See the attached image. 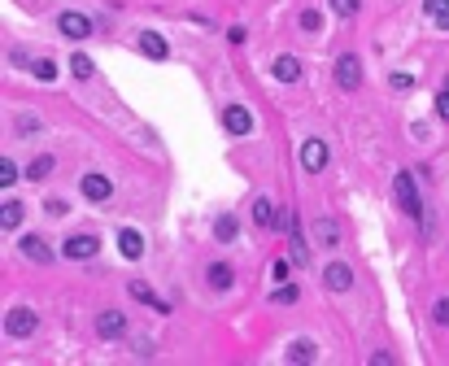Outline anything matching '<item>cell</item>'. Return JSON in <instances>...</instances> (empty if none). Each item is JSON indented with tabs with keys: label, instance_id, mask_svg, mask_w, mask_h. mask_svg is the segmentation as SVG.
Listing matches in <instances>:
<instances>
[{
	"label": "cell",
	"instance_id": "cell-1",
	"mask_svg": "<svg viewBox=\"0 0 449 366\" xmlns=\"http://www.w3.org/2000/svg\"><path fill=\"white\" fill-rule=\"evenodd\" d=\"M393 196H397V205H402L410 218H423V196H419V188H414V175L410 170L393 175Z\"/></svg>",
	"mask_w": 449,
	"mask_h": 366
},
{
	"label": "cell",
	"instance_id": "cell-2",
	"mask_svg": "<svg viewBox=\"0 0 449 366\" xmlns=\"http://www.w3.org/2000/svg\"><path fill=\"white\" fill-rule=\"evenodd\" d=\"M36 327H40V314L26 310V305H18V310L5 314V336H13V340H26Z\"/></svg>",
	"mask_w": 449,
	"mask_h": 366
},
{
	"label": "cell",
	"instance_id": "cell-3",
	"mask_svg": "<svg viewBox=\"0 0 449 366\" xmlns=\"http://www.w3.org/2000/svg\"><path fill=\"white\" fill-rule=\"evenodd\" d=\"M96 336H101V340L127 336V314L123 310H101V314H96Z\"/></svg>",
	"mask_w": 449,
	"mask_h": 366
},
{
	"label": "cell",
	"instance_id": "cell-4",
	"mask_svg": "<svg viewBox=\"0 0 449 366\" xmlns=\"http://www.w3.org/2000/svg\"><path fill=\"white\" fill-rule=\"evenodd\" d=\"M57 31L65 40H83V35H92V18H88V13H79V9H65L57 18Z\"/></svg>",
	"mask_w": 449,
	"mask_h": 366
},
{
	"label": "cell",
	"instance_id": "cell-5",
	"mask_svg": "<svg viewBox=\"0 0 449 366\" xmlns=\"http://www.w3.org/2000/svg\"><path fill=\"white\" fill-rule=\"evenodd\" d=\"M336 83H340L345 92H358V83H362V61H358V53L336 57Z\"/></svg>",
	"mask_w": 449,
	"mask_h": 366
},
{
	"label": "cell",
	"instance_id": "cell-6",
	"mask_svg": "<svg viewBox=\"0 0 449 366\" xmlns=\"http://www.w3.org/2000/svg\"><path fill=\"white\" fill-rule=\"evenodd\" d=\"M61 253L70 257V262H88V257L101 253V240H96V236H70V240L61 244Z\"/></svg>",
	"mask_w": 449,
	"mask_h": 366
},
{
	"label": "cell",
	"instance_id": "cell-7",
	"mask_svg": "<svg viewBox=\"0 0 449 366\" xmlns=\"http://www.w3.org/2000/svg\"><path fill=\"white\" fill-rule=\"evenodd\" d=\"M310 236H314V244L336 248V244H340V223H336V218H314V223H310Z\"/></svg>",
	"mask_w": 449,
	"mask_h": 366
},
{
	"label": "cell",
	"instance_id": "cell-8",
	"mask_svg": "<svg viewBox=\"0 0 449 366\" xmlns=\"http://www.w3.org/2000/svg\"><path fill=\"white\" fill-rule=\"evenodd\" d=\"M327 157H331V153H327L323 140H306V144H301V166H306L310 175H319L323 166H327Z\"/></svg>",
	"mask_w": 449,
	"mask_h": 366
},
{
	"label": "cell",
	"instance_id": "cell-9",
	"mask_svg": "<svg viewBox=\"0 0 449 366\" xmlns=\"http://www.w3.org/2000/svg\"><path fill=\"white\" fill-rule=\"evenodd\" d=\"M223 127L231 131V136H249V131H253V113H249L244 105H227V113H223Z\"/></svg>",
	"mask_w": 449,
	"mask_h": 366
},
{
	"label": "cell",
	"instance_id": "cell-10",
	"mask_svg": "<svg viewBox=\"0 0 449 366\" xmlns=\"http://www.w3.org/2000/svg\"><path fill=\"white\" fill-rule=\"evenodd\" d=\"M323 284H327L331 292H349V288H354V271H349L345 262H331L327 271H323Z\"/></svg>",
	"mask_w": 449,
	"mask_h": 366
},
{
	"label": "cell",
	"instance_id": "cell-11",
	"mask_svg": "<svg viewBox=\"0 0 449 366\" xmlns=\"http://www.w3.org/2000/svg\"><path fill=\"white\" fill-rule=\"evenodd\" d=\"M127 292H131V296H136V301H140V305H153L157 314H171V305H166V301H162V296H157L153 288H148V284H144V279H131V284H127Z\"/></svg>",
	"mask_w": 449,
	"mask_h": 366
},
{
	"label": "cell",
	"instance_id": "cell-12",
	"mask_svg": "<svg viewBox=\"0 0 449 366\" xmlns=\"http://www.w3.org/2000/svg\"><path fill=\"white\" fill-rule=\"evenodd\" d=\"M109 192H113L109 175H83V196H88V201H105Z\"/></svg>",
	"mask_w": 449,
	"mask_h": 366
},
{
	"label": "cell",
	"instance_id": "cell-13",
	"mask_svg": "<svg viewBox=\"0 0 449 366\" xmlns=\"http://www.w3.org/2000/svg\"><path fill=\"white\" fill-rule=\"evenodd\" d=\"M118 248H123V257L136 262V257H144V236L136 227H127V231H118Z\"/></svg>",
	"mask_w": 449,
	"mask_h": 366
},
{
	"label": "cell",
	"instance_id": "cell-14",
	"mask_svg": "<svg viewBox=\"0 0 449 366\" xmlns=\"http://www.w3.org/2000/svg\"><path fill=\"white\" fill-rule=\"evenodd\" d=\"M140 48H144V57H153V61H166V53H171L157 31H144V35H140Z\"/></svg>",
	"mask_w": 449,
	"mask_h": 366
},
{
	"label": "cell",
	"instance_id": "cell-15",
	"mask_svg": "<svg viewBox=\"0 0 449 366\" xmlns=\"http://www.w3.org/2000/svg\"><path fill=\"white\" fill-rule=\"evenodd\" d=\"M18 248H22L31 262H53V248H48L40 236H22V244H18Z\"/></svg>",
	"mask_w": 449,
	"mask_h": 366
},
{
	"label": "cell",
	"instance_id": "cell-16",
	"mask_svg": "<svg viewBox=\"0 0 449 366\" xmlns=\"http://www.w3.org/2000/svg\"><path fill=\"white\" fill-rule=\"evenodd\" d=\"M275 79L279 83H297L301 79V61L297 57H275Z\"/></svg>",
	"mask_w": 449,
	"mask_h": 366
},
{
	"label": "cell",
	"instance_id": "cell-17",
	"mask_svg": "<svg viewBox=\"0 0 449 366\" xmlns=\"http://www.w3.org/2000/svg\"><path fill=\"white\" fill-rule=\"evenodd\" d=\"M284 358H288V362H297V366H310V362L319 358V353H314V344H310V340H292Z\"/></svg>",
	"mask_w": 449,
	"mask_h": 366
},
{
	"label": "cell",
	"instance_id": "cell-18",
	"mask_svg": "<svg viewBox=\"0 0 449 366\" xmlns=\"http://www.w3.org/2000/svg\"><path fill=\"white\" fill-rule=\"evenodd\" d=\"M0 227H5V231H18L22 227V201H5V205H0Z\"/></svg>",
	"mask_w": 449,
	"mask_h": 366
},
{
	"label": "cell",
	"instance_id": "cell-19",
	"mask_svg": "<svg viewBox=\"0 0 449 366\" xmlns=\"http://www.w3.org/2000/svg\"><path fill=\"white\" fill-rule=\"evenodd\" d=\"M205 275H210V284H214V288H231V284H236V275H231V266H227V262H214Z\"/></svg>",
	"mask_w": 449,
	"mask_h": 366
},
{
	"label": "cell",
	"instance_id": "cell-20",
	"mask_svg": "<svg viewBox=\"0 0 449 366\" xmlns=\"http://www.w3.org/2000/svg\"><path fill=\"white\" fill-rule=\"evenodd\" d=\"M253 218H258V227H275V205L266 201V196L253 201Z\"/></svg>",
	"mask_w": 449,
	"mask_h": 366
},
{
	"label": "cell",
	"instance_id": "cell-21",
	"mask_svg": "<svg viewBox=\"0 0 449 366\" xmlns=\"http://www.w3.org/2000/svg\"><path fill=\"white\" fill-rule=\"evenodd\" d=\"M70 74H74V79H92V74H96V65H92V57H83V53H74V57H70Z\"/></svg>",
	"mask_w": 449,
	"mask_h": 366
},
{
	"label": "cell",
	"instance_id": "cell-22",
	"mask_svg": "<svg viewBox=\"0 0 449 366\" xmlns=\"http://www.w3.org/2000/svg\"><path fill=\"white\" fill-rule=\"evenodd\" d=\"M214 236H219L223 244H231V240H236V218H231V214H223V218L214 223Z\"/></svg>",
	"mask_w": 449,
	"mask_h": 366
},
{
	"label": "cell",
	"instance_id": "cell-23",
	"mask_svg": "<svg viewBox=\"0 0 449 366\" xmlns=\"http://www.w3.org/2000/svg\"><path fill=\"white\" fill-rule=\"evenodd\" d=\"M131 353H136L140 362H148V358H157V344L148 336H136V340H131Z\"/></svg>",
	"mask_w": 449,
	"mask_h": 366
},
{
	"label": "cell",
	"instance_id": "cell-24",
	"mask_svg": "<svg viewBox=\"0 0 449 366\" xmlns=\"http://www.w3.org/2000/svg\"><path fill=\"white\" fill-rule=\"evenodd\" d=\"M297 296H301V288H297V284H279V288L271 292V301H275V305H292Z\"/></svg>",
	"mask_w": 449,
	"mask_h": 366
},
{
	"label": "cell",
	"instance_id": "cell-25",
	"mask_svg": "<svg viewBox=\"0 0 449 366\" xmlns=\"http://www.w3.org/2000/svg\"><path fill=\"white\" fill-rule=\"evenodd\" d=\"M31 74L44 79V83H53V79H57V65L48 61V57H40V61H31Z\"/></svg>",
	"mask_w": 449,
	"mask_h": 366
},
{
	"label": "cell",
	"instance_id": "cell-26",
	"mask_svg": "<svg viewBox=\"0 0 449 366\" xmlns=\"http://www.w3.org/2000/svg\"><path fill=\"white\" fill-rule=\"evenodd\" d=\"M423 13H427V18H436V22H445L449 18V0H423Z\"/></svg>",
	"mask_w": 449,
	"mask_h": 366
},
{
	"label": "cell",
	"instance_id": "cell-27",
	"mask_svg": "<svg viewBox=\"0 0 449 366\" xmlns=\"http://www.w3.org/2000/svg\"><path fill=\"white\" fill-rule=\"evenodd\" d=\"M48 170H53V157H36V161H31V170H26V179H48Z\"/></svg>",
	"mask_w": 449,
	"mask_h": 366
},
{
	"label": "cell",
	"instance_id": "cell-28",
	"mask_svg": "<svg viewBox=\"0 0 449 366\" xmlns=\"http://www.w3.org/2000/svg\"><path fill=\"white\" fill-rule=\"evenodd\" d=\"M362 0H331V13H340V18H354Z\"/></svg>",
	"mask_w": 449,
	"mask_h": 366
},
{
	"label": "cell",
	"instance_id": "cell-29",
	"mask_svg": "<svg viewBox=\"0 0 449 366\" xmlns=\"http://www.w3.org/2000/svg\"><path fill=\"white\" fill-rule=\"evenodd\" d=\"M319 26H323V13H319V9H306V13H301V31H310V35H314Z\"/></svg>",
	"mask_w": 449,
	"mask_h": 366
},
{
	"label": "cell",
	"instance_id": "cell-30",
	"mask_svg": "<svg viewBox=\"0 0 449 366\" xmlns=\"http://www.w3.org/2000/svg\"><path fill=\"white\" fill-rule=\"evenodd\" d=\"M13 179H22V175H18V166H13L9 157H0V183H5V188H9Z\"/></svg>",
	"mask_w": 449,
	"mask_h": 366
},
{
	"label": "cell",
	"instance_id": "cell-31",
	"mask_svg": "<svg viewBox=\"0 0 449 366\" xmlns=\"http://www.w3.org/2000/svg\"><path fill=\"white\" fill-rule=\"evenodd\" d=\"M432 319H436L441 327H449V296H441V301H436V310H432Z\"/></svg>",
	"mask_w": 449,
	"mask_h": 366
},
{
	"label": "cell",
	"instance_id": "cell-32",
	"mask_svg": "<svg viewBox=\"0 0 449 366\" xmlns=\"http://www.w3.org/2000/svg\"><path fill=\"white\" fill-rule=\"evenodd\" d=\"M436 113H441V118L449 122V83H445V88H441V96H436Z\"/></svg>",
	"mask_w": 449,
	"mask_h": 366
},
{
	"label": "cell",
	"instance_id": "cell-33",
	"mask_svg": "<svg viewBox=\"0 0 449 366\" xmlns=\"http://www.w3.org/2000/svg\"><path fill=\"white\" fill-rule=\"evenodd\" d=\"M244 35H249L244 26H231V31H227V40H231V44H244Z\"/></svg>",
	"mask_w": 449,
	"mask_h": 366
},
{
	"label": "cell",
	"instance_id": "cell-34",
	"mask_svg": "<svg viewBox=\"0 0 449 366\" xmlns=\"http://www.w3.org/2000/svg\"><path fill=\"white\" fill-rule=\"evenodd\" d=\"M288 266H292L288 257H279V262H275V279H288Z\"/></svg>",
	"mask_w": 449,
	"mask_h": 366
},
{
	"label": "cell",
	"instance_id": "cell-35",
	"mask_svg": "<svg viewBox=\"0 0 449 366\" xmlns=\"http://www.w3.org/2000/svg\"><path fill=\"white\" fill-rule=\"evenodd\" d=\"M441 26H445V31H449V18H445V22H441Z\"/></svg>",
	"mask_w": 449,
	"mask_h": 366
}]
</instances>
